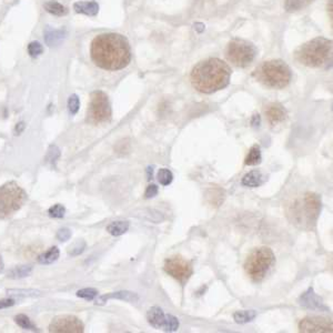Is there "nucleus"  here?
<instances>
[{
    "label": "nucleus",
    "instance_id": "obj_38",
    "mask_svg": "<svg viewBox=\"0 0 333 333\" xmlns=\"http://www.w3.org/2000/svg\"><path fill=\"white\" fill-rule=\"evenodd\" d=\"M24 129H25V123L24 122H20L18 123V125L16 126V133H21L22 131H24Z\"/></svg>",
    "mask_w": 333,
    "mask_h": 333
},
{
    "label": "nucleus",
    "instance_id": "obj_7",
    "mask_svg": "<svg viewBox=\"0 0 333 333\" xmlns=\"http://www.w3.org/2000/svg\"><path fill=\"white\" fill-rule=\"evenodd\" d=\"M27 194L16 182H9L0 187V219L13 216L24 206Z\"/></svg>",
    "mask_w": 333,
    "mask_h": 333
},
{
    "label": "nucleus",
    "instance_id": "obj_17",
    "mask_svg": "<svg viewBox=\"0 0 333 333\" xmlns=\"http://www.w3.org/2000/svg\"><path fill=\"white\" fill-rule=\"evenodd\" d=\"M266 181V177L263 176V173L259 170H252L249 173H247L246 176L242 178V185L249 188H257Z\"/></svg>",
    "mask_w": 333,
    "mask_h": 333
},
{
    "label": "nucleus",
    "instance_id": "obj_16",
    "mask_svg": "<svg viewBox=\"0 0 333 333\" xmlns=\"http://www.w3.org/2000/svg\"><path fill=\"white\" fill-rule=\"evenodd\" d=\"M110 299H119V300L122 301H128V302H137L139 300V297L137 293L130 292V291H119V292H114V293H109V295H106L100 297L97 300V304H105L107 301L110 300Z\"/></svg>",
    "mask_w": 333,
    "mask_h": 333
},
{
    "label": "nucleus",
    "instance_id": "obj_9",
    "mask_svg": "<svg viewBox=\"0 0 333 333\" xmlns=\"http://www.w3.org/2000/svg\"><path fill=\"white\" fill-rule=\"evenodd\" d=\"M111 119V107L104 91H94L90 96V104L87 114L88 122L92 125L108 122Z\"/></svg>",
    "mask_w": 333,
    "mask_h": 333
},
{
    "label": "nucleus",
    "instance_id": "obj_29",
    "mask_svg": "<svg viewBox=\"0 0 333 333\" xmlns=\"http://www.w3.org/2000/svg\"><path fill=\"white\" fill-rule=\"evenodd\" d=\"M49 216L52 218H56V219H61L65 217V213H66V209L63 205H55L52 208L49 209Z\"/></svg>",
    "mask_w": 333,
    "mask_h": 333
},
{
    "label": "nucleus",
    "instance_id": "obj_37",
    "mask_svg": "<svg viewBox=\"0 0 333 333\" xmlns=\"http://www.w3.org/2000/svg\"><path fill=\"white\" fill-rule=\"evenodd\" d=\"M14 304H15V300H13V299H5V300H0V309L13 307Z\"/></svg>",
    "mask_w": 333,
    "mask_h": 333
},
{
    "label": "nucleus",
    "instance_id": "obj_23",
    "mask_svg": "<svg viewBox=\"0 0 333 333\" xmlns=\"http://www.w3.org/2000/svg\"><path fill=\"white\" fill-rule=\"evenodd\" d=\"M31 272H32L31 266H20L11 269L8 272L7 276L10 279H22L26 278L28 275H30Z\"/></svg>",
    "mask_w": 333,
    "mask_h": 333
},
{
    "label": "nucleus",
    "instance_id": "obj_24",
    "mask_svg": "<svg viewBox=\"0 0 333 333\" xmlns=\"http://www.w3.org/2000/svg\"><path fill=\"white\" fill-rule=\"evenodd\" d=\"M257 312L255 310H244V311H238L233 314V319L236 323H248L256 319Z\"/></svg>",
    "mask_w": 333,
    "mask_h": 333
},
{
    "label": "nucleus",
    "instance_id": "obj_32",
    "mask_svg": "<svg viewBox=\"0 0 333 333\" xmlns=\"http://www.w3.org/2000/svg\"><path fill=\"white\" fill-rule=\"evenodd\" d=\"M28 53H29L31 57L36 58L42 54V46L39 42L33 41L28 46Z\"/></svg>",
    "mask_w": 333,
    "mask_h": 333
},
{
    "label": "nucleus",
    "instance_id": "obj_27",
    "mask_svg": "<svg viewBox=\"0 0 333 333\" xmlns=\"http://www.w3.org/2000/svg\"><path fill=\"white\" fill-rule=\"evenodd\" d=\"M173 180V174L172 172L169 170V169H160L159 172H158V181H159L162 185H169Z\"/></svg>",
    "mask_w": 333,
    "mask_h": 333
},
{
    "label": "nucleus",
    "instance_id": "obj_20",
    "mask_svg": "<svg viewBox=\"0 0 333 333\" xmlns=\"http://www.w3.org/2000/svg\"><path fill=\"white\" fill-rule=\"evenodd\" d=\"M128 229H129L128 221H114L107 227V231H108L111 235L115 236H119L123 233H126Z\"/></svg>",
    "mask_w": 333,
    "mask_h": 333
},
{
    "label": "nucleus",
    "instance_id": "obj_10",
    "mask_svg": "<svg viewBox=\"0 0 333 333\" xmlns=\"http://www.w3.org/2000/svg\"><path fill=\"white\" fill-rule=\"evenodd\" d=\"M163 269L181 284H184L194 272L193 266L182 257H171L167 259Z\"/></svg>",
    "mask_w": 333,
    "mask_h": 333
},
{
    "label": "nucleus",
    "instance_id": "obj_2",
    "mask_svg": "<svg viewBox=\"0 0 333 333\" xmlns=\"http://www.w3.org/2000/svg\"><path fill=\"white\" fill-rule=\"evenodd\" d=\"M231 73L232 71L227 63L218 58H209L194 67L190 80L199 92L213 93L228 86Z\"/></svg>",
    "mask_w": 333,
    "mask_h": 333
},
{
    "label": "nucleus",
    "instance_id": "obj_33",
    "mask_svg": "<svg viewBox=\"0 0 333 333\" xmlns=\"http://www.w3.org/2000/svg\"><path fill=\"white\" fill-rule=\"evenodd\" d=\"M84 248H86V242L82 241V240H81V241H78V242H76V244L73 245L72 247H70L69 255L72 256V257L79 256V255H80V253L83 252Z\"/></svg>",
    "mask_w": 333,
    "mask_h": 333
},
{
    "label": "nucleus",
    "instance_id": "obj_1",
    "mask_svg": "<svg viewBox=\"0 0 333 333\" xmlns=\"http://www.w3.org/2000/svg\"><path fill=\"white\" fill-rule=\"evenodd\" d=\"M91 59L105 70H120L131 60V49L127 38L119 33H101L91 42Z\"/></svg>",
    "mask_w": 333,
    "mask_h": 333
},
{
    "label": "nucleus",
    "instance_id": "obj_4",
    "mask_svg": "<svg viewBox=\"0 0 333 333\" xmlns=\"http://www.w3.org/2000/svg\"><path fill=\"white\" fill-rule=\"evenodd\" d=\"M322 202L315 194H304L300 198L296 199L290 207L289 214L292 223L302 229H312L320 216Z\"/></svg>",
    "mask_w": 333,
    "mask_h": 333
},
{
    "label": "nucleus",
    "instance_id": "obj_36",
    "mask_svg": "<svg viewBox=\"0 0 333 333\" xmlns=\"http://www.w3.org/2000/svg\"><path fill=\"white\" fill-rule=\"evenodd\" d=\"M158 194V187L156 184H150L148 188H147L146 193H145V197L147 199H150V198H154Z\"/></svg>",
    "mask_w": 333,
    "mask_h": 333
},
{
    "label": "nucleus",
    "instance_id": "obj_13",
    "mask_svg": "<svg viewBox=\"0 0 333 333\" xmlns=\"http://www.w3.org/2000/svg\"><path fill=\"white\" fill-rule=\"evenodd\" d=\"M299 329L301 332L306 333H331L333 331V325L330 319L322 317H308L301 321L299 324Z\"/></svg>",
    "mask_w": 333,
    "mask_h": 333
},
{
    "label": "nucleus",
    "instance_id": "obj_21",
    "mask_svg": "<svg viewBox=\"0 0 333 333\" xmlns=\"http://www.w3.org/2000/svg\"><path fill=\"white\" fill-rule=\"evenodd\" d=\"M311 3H313V0H286L284 7L288 13H295L308 7Z\"/></svg>",
    "mask_w": 333,
    "mask_h": 333
},
{
    "label": "nucleus",
    "instance_id": "obj_8",
    "mask_svg": "<svg viewBox=\"0 0 333 333\" xmlns=\"http://www.w3.org/2000/svg\"><path fill=\"white\" fill-rule=\"evenodd\" d=\"M258 49L255 44L244 39H233L228 43L225 49V57L229 63L238 68L250 66L256 59Z\"/></svg>",
    "mask_w": 333,
    "mask_h": 333
},
{
    "label": "nucleus",
    "instance_id": "obj_39",
    "mask_svg": "<svg viewBox=\"0 0 333 333\" xmlns=\"http://www.w3.org/2000/svg\"><path fill=\"white\" fill-rule=\"evenodd\" d=\"M252 125L255 126V127H257V126L260 125V116H259V115H255V116H253Z\"/></svg>",
    "mask_w": 333,
    "mask_h": 333
},
{
    "label": "nucleus",
    "instance_id": "obj_28",
    "mask_svg": "<svg viewBox=\"0 0 333 333\" xmlns=\"http://www.w3.org/2000/svg\"><path fill=\"white\" fill-rule=\"evenodd\" d=\"M98 296V291L93 289V288H86V289H81L77 292V297L86 299V300H93V299Z\"/></svg>",
    "mask_w": 333,
    "mask_h": 333
},
{
    "label": "nucleus",
    "instance_id": "obj_31",
    "mask_svg": "<svg viewBox=\"0 0 333 333\" xmlns=\"http://www.w3.org/2000/svg\"><path fill=\"white\" fill-rule=\"evenodd\" d=\"M8 295L18 296V297H35L39 296L40 292L36 290H8Z\"/></svg>",
    "mask_w": 333,
    "mask_h": 333
},
{
    "label": "nucleus",
    "instance_id": "obj_5",
    "mask_svg": "<svg viewBox=\"0 0 333 333\" xmlns=\"http://www.w3.org/2000/svg\"><path fill=\"white\" fill-rule=\"evenodd\" d=\"M253 77L264 87L282 89L290 83L292 72L283 60L274 59L262 63L253 72Z\"/></svg>",
    "mask_w": 333,
    "mask_h": 333
},
{
    "label": "nucleus",
    "instance_id": "obj_19",
    "mask_svg": "<svg viewBox=\"0 0 333 333\" xmlns=\"http://www.w3.org/2000/svg\"><path fill=\"white\" fill-rule=\"evenodd\" d=\"M59 256H60V251L58 248L53 247V248H50L47 252H44L41 256H39L38 261L41 264H50V263H54L55 261H57Z\"/></svg>",
    "mask_w": 333,
    "mask_h": 333
},
{
    "label": "nucleus",
    "instance_id": "obj_15",
    "mask_svg": "<svg viewBox=\"0 0 333 333\" xmlns=\"http://www.w3.org/2000/svg\"><path fill=\"white\" fill-rule=\"evenodd\" d=\"M267 119L272 127L281 125L286 120L287 111L280 104H270L264 109Z\"/></svg>",
    "mask_w": 333,
    "mask_h": 333
},
{
    "label": "nucleus",
    "instance_id": "obj_25",
    "mask_svg": "<svg viewBox=\"0 0 333 333\" xmlns=\"http://www.w3.org/2000/svg\"><path fill=\"white\" fill-rule=\"evenodd\" d=\"M44 9H46L48 13L56 16H64L67 14L66 7H64L61 4L55 2V0H52V2L44 4Z\"/></svg>",
    "mask_w": 333,
    "mask_h": 333
},
{
    "label": "nucleus",
    "instance_id": "obj_11",
    "mask_svg": "<svg viewBox=\"0 0 333 333\" xmlns=\"http://www.w3.org/2000/svg\"><path fill=\"white\" fill-rule=\"evenodd\" d=\"M147 319H148V322L158 330L174 332L179 329V320L174 315L165 314L163 310L159 307L149 309Z\"/></svg>",
    "mask_w": 333,
    "mask_h": 333
},
{
    "label": "nucleus",
    "instance_id": "obj_18",
    "mask_svg": "<svg viewBox=\"0 0 333 333\" xmlns=\"http://www.w3.org/2000/svg\"><path fill=\"white\" fill-rule=\"evenodd\" d=\"M73 9L78 14L96 16L99 11V5L94 2H79L73 5Z\"/></svg>",
    "mask_w": 333,
    "mask_h": 333
},
{
    "label": "nucleus",
    "instance_id": "obj_40",
    "mask_svg": "<svg viewBox=\"0 0 333 333\" xmlns=\"http://www.w3.org/2000/svg\"><path fill=\"white\" fill-rule=\"evenodd\" d=\"M4 269H5V264H4V260H3V258H2V256H0V273H2V272H3V271H4Z\"/></svg>",
    "mask_w": 333,
    "mask_h": 333
},
{
    "label": "nucleus",
    "instance_id": "obj_34",
    "mask_svg": "<svg viewBox=\"0 0 333 333\" xmlns=\"http://www.w3.org/2000/svg\"><path fill=\"white\" fill-rule=\"evenodd\" d=\"M60 156V150L57 146H50L48 154L46 156V160L48 162H55Z\"/></svg>",
    "mask_w": 333,
    "mask_h": 333
},
{
    "label": "nucleus",
    "instance_id": "obj_22",
    "mask_svg": "<svg viewBox=\"0 0 333 333\" xmlns=\"http://www.w3.org/2000/svg\"><path fill=\"white\" fill-rule=\"evenodd\" d=\"M261 160H262V157H261L260 147L253 146L246 158L245 163L247 166H257L261 162Z\"/></svg>",
    "mask_w": 333,
    "mask_h": 333
},
{
    "label": "nucleus",
    "instance_id": "obj_26",
    "mask_svg": "<svg viewBox=\"0 0 333 333\" xmlns=\"http://www.w3.org/2000/svg\"><path fill=\"white\" fill-rule=\"evenodd\" d=\"M15 321H16V323L18 324L19 326H21L22 329H26V330H32V331H35L37 330V328L35 325H33V323L31 322V320L27 317V315L25 314H19V315H17V317L15 318Z\"/></svg>",
    "mask_w": 333,
    "mask_h": 333
},
{
    "label": "nucleus",
    "instance_id": "obj_35",
    "mask_svg": "<svg viewBox=\"0 0 333 333\" xmlns=\"http://www.w3.org/2000/svg\"><path fill=\"white\" fill-rule=\"evenodd\" d=\"M57 238L60 241H67L71 238V231L68 228H63L58 231L57 233Z\"/></svg>",
    "mask_w": 333,
    "mask_h": 333
},
{
    "label": "nucleus",
    "instance_id": "obj_14",
    "mask_svg": "<svg viewBox=\"0 0 333 333\" xmlns=\"http://www.w3.org/2000/svg\"><path fill=\"white\" fill-rule=\"evenodd\" d=\"M300 303L301 306L306 307L308 309H311V310H320V311H329V309L326 308L324 304L322 299H321L317 293L314 292V290L312 288H310V289L304 292L303 295L300 298Z\"/></svg>",
    "mask_w": 333,
    "mask_h": 333
},
{
    "label": "nucleus",
    "instance_id": "obj_12",
    "mask_svg": "<svg viewBox=\"0 0 333 333\" xmlns=\"http://www.w3.org/2000/svg\"><path fill=\"white\" fill-rule=\"evenodd\" d=\"M49 331L55 333H81L83 332V323L73 315H60L50 323Z\"/></svg>",
    "mask_w": 333,
    "mask_h": 333
},
{
    "label": "nucleus",
    "instance_id": "obj_6",
    "mask_svg": "<svg viewBox=\"0 0 333 333\" xmlns=\"http://www.w3.org/2000/svg\"><path fill=\"white\" fill-rule=\"evenodd\" d=\"M275 263L272 250L261 247L253 250L245 262V270L249 278L256 282L262 281Z\"/></svg>",
    "mask_w": 333,
    "mask_h": 333
},
{
    "label": "nucleus",
    "instance_id": "obj_30",
    "mask_svg": "<svg viewBox=\"0 0 333 333\" xmlns=\"http://www.w3.org/2000/svg\"><path fill=\"white\" fill-rule=\"evenodd\" d=\"M79 107H80V103H79V98L77 94H72L69 97V100H68V109H69L71 115H76Z\"/></svg>",
    "mask_w": 333,
    "mask_h": 333
},
{
    "label": "nucleus",
    "instance_id": "obj_3",
    "mask_svg": "<svg viewBox=\"0 0 333 333\" xmlns=\"http://www.w3.org/2000/svg\"><path fill=\"white\" fill-rule=\"evenodd\" d=\"M295 57L298 63L310 68L326 67L332 61V41L323 37L315 38L299 47Z\"/></svg>",
    "mask_w": 333,
    "mask_h": 333
}]
</instances>
